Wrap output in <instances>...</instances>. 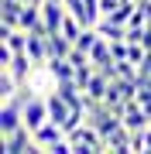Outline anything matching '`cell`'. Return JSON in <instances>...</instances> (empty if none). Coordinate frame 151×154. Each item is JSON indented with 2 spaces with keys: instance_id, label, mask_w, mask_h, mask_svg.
I'll use <instances>...</instances> for the list:
<instances>
[{
  "instance_id": "6",
  "label": "cell",
  "mask_w": 151,
  "mask_h": 154,
  "mask_svg": "<svg viewBox=\"0 0 151 154\" xmlns=\"http://www.w3.org/2000/svg\"><path fill=\"white\" fill-rule=\"evenodd\" d=\"M69 113H72V106H69L65 99L58 96V89H55V93H48V120H55V123H62V127H65Z\"/></svg>"
},
{
  "instance_id": "1",
  "label": "cell",
  "mask_w": 151,
  "mask_h": 154,
  "mask_svg": "<svg viewBox=\"0 0 151 154\" xmlns=\"http://www.w3.org/2000/svg\"><path fill=\"white\" fill-rule=\"evenodd\" d=\"M0 151H4V154H28V151H38V144H34V130H31V127H17L14 134H4Z\"/></svg>"
},
{
  "instance_id": "7",
  "label": "cell",
  "mask_w": 151,
  "mask_h": 154,
  "mask_svg": "<svg viewBox=\"0 0 151 154\" xmlns=\"http://www.w3.org/2000/svg\"><path fill=\"white\" fill-rule=\"evenodd\" d=\"M96 31H100V38H106V41H120V38H127V24L113 21V17H100Z\"/></svg>"
},
{
  "instance_id": "9",
  "label": "cell",
  "mask_w": 151,
  "mask_h": 154,
  "mask_svg": "<svg viewBox=\"0 0 151 154\" xmlns=\"http://www.w3.org/2000/svg\"><path fill=\"white\" fill-rule=\"evenodd\" d=\"M90 58L96 62V69H106V65H113V62H117V58H113V48H110V41H106V38H100V41L93 45Z\"/></svg>"
},
{
  "instance_id": "10",
  "label": "cell",
  "mask_w": 151,
  "mask_h": 154,
  "mask_svg": "<svg viewBox=\"0 0 151 154\" xmlns=\"http://www.w3.org/2000/svg\"><path fill=\"white\" fill-rule=\"evenodd\" d=\"M110 82H113V79H106L103 72L96 69V75L90 79V86H86V96H90V99H103V96H106V89H110Z\"/></svg>"
},
{
  "instance_id": "14",
  "label": "cell",
  "mask_w": 151,
  "mask_h": 154,
  "mask_svg": "<svg viewBox=\"0 0 151 154\" xmlns=\"http://www.w3.org/2000/svg\"><path fill=\"white\" fill-rule=\"evenodd\" d=\"M144 140H148V151H151V127H148V130H144Z\"/></svg>"
},
{
  "instance_id": "5",
  "label": "cell",
  "mask_w": 151,
  "mask_h": 154,
  "mask_svg": "<svg viewBox=\"0 0 151 154\" xmlns=\"http://www.w3.org/2000/svg\"><path fill=\"white\" fill-rule=\"evenodd\" d=\"M120 116H124V123H127L131 130H148V127H151V116H148V110L137 103V99H131L127 110H124Z\"/></svg>"
},
{
  "instance_id": "3",
  "label": "cell",
  "mask_w": 151,
  "mask_h": 154,
  "mask_svg": "<svg viewBox=\"0 0 151 154\" xmlns=\"http://www.w3.org/2000/svg\"><path fill=\"white\" fill-rule=\"evenodd\" d=\"M62 137H69V134H65V127L55 123V120H45L38 130H34V144H38V151H48L52 144L62 140Z\"/></svg>"
},
{
  "instance_id": "8",
  "label": "cell",
  "mask_w": 151,
  "mask_h": 154,
  "mask_svg": "<svg viewBox=\"0 0 151 154\" xmlns=\"http://www.w3.org/2000/svg\"><path fill=\"white\" fill-rule=\"evenodd\" d=\"M76 45L65 38L62 31H55V34H48V62L52 58H69V51H72Z\"/></svg>"
},
{
  "instance_id": "4",
  "label": "cell",
  "mask_w": 151,
  "mask_h": 154,
  "mask_svg": "<svg viewBox=\"0 0 151 154\" xmlns=\"http://www.w3.org/2000/svg\"><path fill=\"white\" fill-rule=\"evenodd\" d=\"M65 14H69V7L62 4V0H45V4H41V17H45L48 34L62 31V21H65Z\"/></svg>"
},
{
  "instance_id": "11",
  "label": "cell",
  "mask_w": 151,
  "mask_h": 154,
  "mask_svg": "<svg viewBox=\"0 0 151 154\" xmlns=\"http://www.w3.org/2000/svg\"><path fill=\"white\" fill-rule=\"evenodd\" d=\"M48 69H52V75L58 79V82H65V79H76V65L69 58H52L48 62Z\"/></svg>"
},
{
  "instance_id": "12",
  "label": "cell",
  "mask_w": 151,
  "mask_h": 154,
  "mask_svg": "<svg viewBox=\"0 0 151 154\" xmlns=\"http://www.w3.org/2000/svg\"><path fill=\"white\" fill-rule=\"evenodd\" d=\"M62 34H65L72 45H76V38H79V34H83V21H79L72 11H69V14H65V21H62Z\"/></svg>"
},
{
  "instance_id": "13",
  "label": "cell",
  "mask_w": 151,
  "mask_h": 154,
  "mask_svg": "<svg viewBox=\"0 0 151 154\" xmlns=\"http://www.w3.org/2000/svg\"><path fill=\"white\" fill-rule=\"evenodd\" d=\"M93 75H96V62H93V58H90V62H83V65H76V82L83 86V89L90 86V79H93Z\"/></svg>"
},
{
  "instance_id": "2",
  "label": "cell",
  "mask_w": 151,
  "mask_h": 154,
  "mask_svg": "<svg viewBox=\"0 0 151 154\" xmlns=\"http://www.w3.org/2000/svg\"><path fill=\"white\" fill-rule=\"evenodd\" d=\"M45 120H48V96L45 93H34L28 103H24V127L38 130Z\"/></svg>"
}]
</instances>
